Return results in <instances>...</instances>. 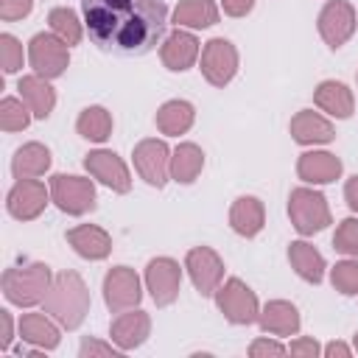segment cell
Listing matches in <instances>:
<instances>
[{
	"mask_svg": "<svg viewBox=\"0 0 358 358\" xmlns=\"http://www.w3.org/2000/svg\"><path fill=\"white\" fill-rule=\"evenodd\" d=\"M20 338L36 350H53L59 344V327L45 313H22L20 319Z\"/></svg>",
	"mask_w": 358,
	"mask_h": 358,
	"instance_id": "d4e9b609",
	"label": "cell"
},
{
	"mask_svg": "<svg viewBox=\"0 0 358 358\" xmlns=\"http://www.w3.org/2000/svg\"><path fill=\"white\" fill-rule=\"evenodd\" d=\"M179 285H182V268L173 257H154L145 266V288L151 294V299L165 308L171 302H176L179 296Z\"/></svg>",
	"mask_w": 358,
	"mask_h": 358,
	"instance_id": "8fae6325",
	"label": "cell"
},
{
	"mask_svg": "<svg viewBox=\"0 0 358 358\" xmlns=\"http://www.w3.org/2000/svg\"><path fill=\"white\" fill-rule=\"evenodd\" d=\"M45 313L59 322L64 330L81 327V322L90 313V291L78 271H59L48 288V296L42 299Z\"/></svg>",
	"mask_w": 358,
	"mask_h": 358,
	"instance_id": "7a4b0ae2",
	"label": "cell"
},
{
	"mask_svg": "<svg viewBox=\"0 0 358 358\" xmlns=\"http://www.w3.org/2000/svg\"><path fill=\"white\" fill-rule=\"evenodd\" d=\"M84 168L90 171V176H95L101 185H106L115 193H129L131 190V173L115 151H106V148L90 151L84 157Z\"/></svg>",
	"mask_w": 358,
	"mask_h": 358,
	"instance_id": "5bb4252c",
	"label": "cell"
},
{
	"mask_svg": "<svg viewBox=\"0 0 358 358\" xmlns=\"http://www.w3.org/2000/svg\"><path fill=\"white\" fill-rule=\"evenodd\" d=\"M67 243L87 260H103L112 252V238L106 229L95 227V224H78L73 229H67Z\"/></svg>",
	"mask_w": 358,
	"mask_h": 358,
	"instance_id": "d6986e66",
	"label": "cell"
},
{
	"mask_svg": "<svg viewBox=\"0 0 358 358\" xmlns=\"http://www.w3.org/2000/svg\"><path fill=\"white\" fill-rule=\"evenodd\" d=\"M50 168V151L48 145L42 143H25L14 151V159H11V173L17 179H34V176H42L45 171Z\"/></svg>",
	"mask_w": 358,
	"mask_h": 358,
	"instance_id": "484cf974",
	"label": "cell"
},
{
	"mask_svg": "<svg viewBox=\"0 0 358 358\" xmlns=\"http://www.w3.org/2000/svg\"><path fill=\"white\" fill-rule=\"evenodd\" d=\"M185 268L196 285V291L201 296H210L218 291L221 280H224V260L210 249V246H196L187 252L185 257Z\"/></svg>",
	"mask_w": 358,
	"mask_h": 358,
	"instance_id": "4fadbf2b",
	"label": "cell"
},
{
	"mask_svg": "<svg viewBox=\"0 0 358 358\" xmlns=\"http://www.w3.org/2000/svg\"><path fill=\"white\" fill-rule=\"evenodd\" d=\"M159 59L168 70L173 73H182V70H190L193 62L199 59V39L190 34V31H171L159 48Z\"/></svg>",
	"mask_w": 358,
	"mask_h": 358,
	"instance_id": "2e32d148",
	"label": "cell"
},
{
	"mask_svg": "<svg viewBox=\"0 0 358 358\" xmlns=\"http://www.w3.org/2000/svg\"><path fill=\"white\" fill-rule=\"evenodd\" d=\"M28 59L36 76L59 78L70 64V50L56 34H36L28 45Z\"/></svg>",
	"mask_w": 358,
	"mask_h": 358,
	"instance_id": "52a82bcc",
	"label": "cell"
},
{
	"mask_svg": "<svg viewBox=\"0 0 358 358\" xmlns=\"http://www.w3.org/2000/svg\"><path fill=\"white\" fill-rule=\"evenodd\" d=\"M50 282H53V277H50V268L45 263H28L20 268H6L3 294L8 302H14L20 308H31L48 296Z\"/></svg>",
	"mask_w": 358,
	"mask_h": 358,
	"instance_id": "3957f363",
	"label": "cell"
},
{
	"mask_svg": "<svg viewBox=\"0 0 358 358\" xmlns=\"http://www.w3.org/2000/svg\"><path fill=\"white\" fill-rule=\"evenodd\" d=\"M221 6H224V14L229 17H246L255 8V0H221Z\"/></svg>",
	"mask_w": 358,
	"mask_h": 358,
	"instance_id": "60d3db41",
	"label": "cell"
},
{
	"mask_svg": "<svg viewBox=\"0 0 358 358\" xmlns=\"http://www.w3.org/2000/svg\"><path fill=\"white\" fill-rule=\"evenodd\" d=\"M313 103L333 115V117H350L352 109H355V98H352V90L341 81H322L316 90H313Z\"/></svg>",
	"mask_w": 358,
	"mask_h": 358,
	"instance_id": "603a6c76",
	"label": "cell"
},
{
	"mask_svg": "<svg viewBox=\"0 0 358 358\" xmlns=\"http://www.w3.org/2000/svg\"><path fill=\"white\" fill-rule=\"evenodd\" d=\"M238 73V50L229 39H210L201 48V76L213 84V87H224L235 78Z\"/></svg>",
	"mask_w": 358,
	"mask_h": 358,
	"instance_id": "9c48e42d",
	"label": "cell"
},
{
	"mask_svg": "<svg viewBox=\"0 0 358 358\" xmlns=\"http://www.w3.org/2000/svg\"><path fill=\"white\" fill-rule=\"evenodd\" d=\"M0 64H3L6 73H17L22 67V45L11 34L0 36Z\"/></svg>",
	"mask_w": 358,
	"mask_h": 358,
	"instance_id": "d590c367",
	"label": "cell"
},
{
	"mask_svg": "<svg viewBox=\"0 0 358 358\" xmlns=\"http://www.w3.org/2000/svg\"><path fill=\"white\" fill-rule=\"evenodd\" d=\"M17 90H20L22 101L28 103V109H31L34 117L45 120V117L53 112V106H56V92H53V87L48 84V78H42V76H36V73H34V76H22L20 84H17Z\"/></svg>",
	"mask_w": 358,
	"mask_h": 358,
	"instance_id": "7402d4cb",
	"label": "cell"
},
{
	"mask_svg": "<svg viewBox=\"0 0 358 358\" xmlns=\"http://www.w3.org/2000/svg\"><path fill=\"white\" fill-rule=\"evenodd\" d=\"M50 199L67 215H84L95 210V185L84 176L56 173L50 176Z\"/></svg>",
	"mask_w": 358,
	"mask_h": 358,
	"instance_id": "8992f818",
	"label": "cell"
},
{
	"mask_svg": "<svg viewBox=\"0 0 358 358\" xmlns=\"http://www.w3.org/2000/svg\"><path fill=\"white\" fill-rule=\"evenodd\" d=\"M344 199L350 204L352 213H358V176H350L347 185H344Z\"/></svg>",
	"mask_w": 358,
	"mask_h": 358,
	"instance_id": "7bdbcfd3",
	"label": "cell"
},
{
	"mask_svg": "<svg viewBox=\"0 0 358 358\" xmlns=\"http://www.w3.org/2000/svg\"><path fill=\"white\" fill-rule=\"evenodd\" d=\"M260 327L263 333H274V336H294L299 330V310L285 302V299H271L263 310H260Z\"/></svg>",
	"mask_w": 358,
	"mask_h": 358,
	"instance_id": "cb8c5ba5",
	"label": "cell"
},
{
	"mask_svg": "<svg viewBox=\"0 0 358 358\" xmlns=\"http://www.w3.org/2000/svg\"><path fill=\"white\" fill-rule=\"evenodd\" d=\"M352 344H355V350H358V333H355V338H352Z\"/></svg>",
	"mask_w": 358,
	"mask_h": 358,
	"instance_id": "f6af8a7d",
	"label": "cell"
},
{
	"mask_svg": "<svg viewBox=\"0 0 358 358\" xmlns=\"http://www.w3.org/2000/svg\"><path fill=\"white\" fill-rule=\"evenodd\" d=\"M215 305L224 313V319L232 324H252L260 319V302L255 291L238 277H229L224 285H218Z\"/></svg>",
	"mask_w": 358,
	"mask_h": 358,
	"instance_id": "5b68a950",
	"label": "cell"
},
{
	"mask_svg": "<svg viewBox=\"0 0 358 358\" xmlns=\"http://www.w3.org/2000/svg\"><path fill=\"white\" fill-rule=\"evenodd\" d=\"M296 173L308 185H330L341 176V159L330 151H305L296 162Z\"/></svg>",
	"mask_w": 358,
	"mask_h": 358,
	"instance_id": "e0dca14e",
	"label": "cell"
},
{
	"mask_svg": "<svg viewBox=\"0 0 358 358\" xmlns=\"http://www.w3.org/2000/svg\"><path fill=\"white\" fill-rule=\"evenodd\" d=\"M266 224V210L263 201L257 196H241L235 199L232 210H229V227L243 235V238H255Z\"/></svg>",
	"mask_w": 358,
	"mask_h": 358,
	"instance_id": "44dd1931",
	"label": "cell"
},
{
	"mask_svg": "<svg viewBox=\"0 0 358 358\" xmlns=\"http://www.w3.org/2000/svg\"><path fill=\"white\" fill-rule=\"evenodd\" d=\"M288 218L299 235H313L322 232L330 224V207L327 199L319 190L310 187H296L288 196Z\"/></svg>",
	"mask_w": 358,
	"mask_h": 358,
	"instance_id": "277c9868",
	"label": "cell"
},
{
	"mask_svg": "<svg viewBox=\"0 0 358 358\" xmlns=\"http://www.w3.org/2000/svg\"><path fill=\"white\" fill-rule=\"evenodd\" d=\"M176 28H210L218 22V6L213 0H182L173 8Z\"/></svg>",
	"mask_w": 358,
	"mask_h": 358,
	"instance_id": "f546056e",
	"label": "cell"
},
{
	"mask_svg": "<svg viewBox=\"0 0 358 358\" xmlns=\"http://www.w3.org/2000/svg\"><path fill=\"white\" fill-rule=\"evenodd\" d=\"M143 296L140 277L129 266H115L103 277V302L112 313H123L129 308H137Z\"/></svg>",
	"mask_w": 358,
	"mask_h": 358,
	"instance_id": "ba28073f",
	"label": "cell"
},
{
	"mask_svg": "<svg viewBox=\"0 0 358 358\" xmlns=\"http://www.w3.org/2000/svg\"><path fill=\"white\" fill-rule=\"evenodd\" d=\"M291 355H305V358H316L319 355V344L313 338H296L291 347H288Z\"/></svg>",
	"mask_w": 358,
	"mask_h": 358,
	"instance_id": "ab89813d",
	"label": "cell"
},
{
	"mask_svg": "<svg viewBox=\"0 0 358 358\" xmlns=\"http://www.w3.org/2000/svg\"><path fill=\"white\" fill-rule=\"evenodd\" d=\"M31 123V109L25 101L3 98L0 101V126L3 131H22Z\"/></svg>",
	"mask_w": 358,
	"mask_h": 358,
	"instance_id": "d6a6232c",
	"label": "cell"
},
{
	"mask_svg": "<svg viewBox=\"0 0 358 358\" xmlns=\"http://www.w3.org/2000/svg\"><path fill=\"white\" fill-rule=\"evenodd\" d=\"M204 168V151L196 143H179L171 154V179L179 185L196 182V176Z\"/></svg>",
	"mask_w": 358,
	"mask_h": 358,
	"instance_id": "83f0119b",
	"label": "cell"
},
{
	"mask_svg": "<svg viewBox=\"0 0 358 358\" xmlns=\"http://www.w3.org/2000/svg\"><path fill=\"white\" fill-rule=\"evenodd\" d=\"M90 39L109 53L137 56L165 31V0H81Z\"/></svg>",
	"mask_w": 358,
	"mask_h": 358,
	"instance_id": "6da1fadb",
	"label": "cell"
},
{
	"mask_svg": "<svg viewBox=\"0 0 358 358\" xmlns=\"http://www.w3.org/2000/svg\"><path fill=\"white\" fill-rule=\"evenodd\" d=\"M123 350L120 347H112V344H103V341H95V338H84L81 341V358H92V355H120Z\"/></svg>",
	"mask_w": 358,
	"mask_h": 358,
	"instance_id": "74e56055",
	"label": "cell"
},
{
	"mask_svg": "<svg viewBox=\"0 0 358 358\" xmlns=\"http://www.w3.org/2000/svg\"><path fill=\"white\" fill-rule=\"evenodd\" d=\"M0 322H3L0 350H8V347H11V338H14V324H11V313H8V310H0Z\"/></svg>",
	"mask_w": 358,
	"mask_h": 358,
	"instance_id": "b9f144b4",
	"label": "cell"
},
{
	"mask_svg": "<svg viewBox=\"0 0 358 358\" xmlns=\"http://www.w3.org/2000/svg\"><path fill=\"white\" fill-rule=\"evenodd\" d=\"M48 22H50V34H56L67 48H70V45H78L81 36H84L81 22H78V17H76L73 8H64V6L53 8V11L48 14Z\"/></svg>",
	"mask_w": 358,
	"mask_h": 358,
	"instance_id": "1f68e13d",
	"label": "cell"
},
{
	"mask_svg": "<svg viewBox=\"0 0 358 358\" xmlns=\"http://www.w3.org/2000/svg\"><path fill=\"white\" fill-rule=\"evenodd\" d=\"M330 282L336 291H341L344 296H355L358 294V257L355 260H341L330 268Z\"/></svg>",
	"mask_w": 358,
	"mask_h": 358,
	"instance_id": "836d02e7",
	"label": "cell"
},
{
	"mask_svg": "<svg viewBox=\"0 0 358 358\" xmlns=\"http://www.w3.org/2000/svg\"><path fill=\"white\" fill-rule=\"evenodd\" d=\"M76 129L84 140H92V143H103L109 134H112V115L103 109V106H87L78 120H76Z\"/></svg>",
	"mask_w": 358,
	"mask_h": 358,
	"instance_id": "4dcf8cb0",
	"label": "cell"
},
{
	"mask_svg": "<svg viewBox=\"0 0 358 358\" xmlns=\"http://www.w3.org/2000/svg\"><path fill=\"white\" fill-rule=\"evenodd\" d=\"M193 120H196V109L187 101H168V103H162L157 109V117H154L157 129L162 134H168V137L185 134L193 126Z\"/></svg>",
	"mask_w": 358,
	"mask_h": 358,
	"instance_id": "4316f807",
	"label": "cell"
},
{
	"mask_svg": "<svg viewBox=\"0 0 358 358\" xmlns=\"http://www.w3.org/2000/svg\"><path fill=\"white\" fill-rule=\"evenodd\" d=\"M355 25H358L355 8L347 0H327L324 8L319 11V34L333 50L341 48L355 34Z\"/></svg>",
	"mask_w": 358,
	"mask_h": 358,
	"instance_id": "30bf717a",
	"label": "cell"
},
{
	"mask_svg": "<svg viewBox=\"0 0 358 358\" xmlns=\"http://www.w3.org/2000/svg\"><path fill=\"white\" fill-rule=\"evenodd\" d=\"M50 199V187H45L39 179H17V185L8 190L6 207L17 221L36 218Z\"/></svg>",
	"mask_w": 358,
	"mask_h": 358,
	"instance_id": "9a60e30c",
	"label": "cell"
},
{
	"mask_svg": "<svg viewBox=\"0 0 358 358\" xmlns=\"http://www.w3.org/2000/svg\"><path fill=\"white\" fill-rule=\"evenodd\" d=\"M288 260H291V268L308 280V282H322L324 277V257L316 252V246H310L308 241H294L288 246Z\"/></svg>",
	"mask_w": 358,
	"mask_h": 358,
	"instance_id": "f1b7e54d",
	"label": "cell"
},
{
	"mask_svg": "<svg viewBox=\"0 0 358 358\" xmlns=\"http://www.w3.org/2000/svg\"><path fill=\"white\" fill-rule=\"evenodd\" d=\"M285 352H288V347H282V344H277V341H268V338H257V341H252V347H249V355H252V358L285 355Z\"/></svg>",
	"mask_w": 358,
	"mask_h": 358,
	"instance_id": "f35d334b",
	"label": "cell"
},
{
	"mask_svg": "<svg viewBox=\"0 0 358 358\" xmlns=\"http://www.w3.org/2000/svg\"><path fill=\"white\" fill-rule=\"evenodd\" d=\"M148 333H151V319H148V313H145V310H134V308H129L126 313H120V316L112 322V327H109V336H112V341H115L120 350H134V347H140V344L148 338Z\"/></svg>",
	"mask_w": 358,
	"mask_h": 358,
	"instance_id": "ac0fdd59",
	"label": "cell"
},
{
	"mask_svg": "<svg viewBox=\"0 0 358 358\" xmlns=\"http://www.w3.org/2000/svg\"><path fill=\"white\" fill-rule=\"evenodd\" d=\"M324 355H327V358H336V355H338V358H350L352 350H350L347 344H341V341H330V344L324 347Z\"/></svg>",
	"mask_w": 358,
	"mask_h": 358,
	"instance_id": "ee69618b",
	"label": "cell"
},
{
	"mask_svg": "<svg viewBox=\"0 0 358 358\" xmlns=\"http://www.w3.org/2000/svg\"><path fill=\"white\" fill-rule=\"evenodd\" d=\"M291 137L302 145H319V143H330L336 137V129L327 117H322L319 112L302 109L291 117Z\"/></svg>",
	"mask_w": 358,
	"mask_h": 358,
	"instance_id": "ffe728a7",
	"label": "cell"
},
{
	"mask_svg": "<svg viewBox=\"0 0 358 358\" xmlns=\"http://www.w3.org/2000/svg\"><path fill=\"white\" fill-rule=\"evenodd\" d=\"M333 246L341 255L358 257V218H344L333 235Z\"/></svg>",
	"mask_w": 358,
	"mask_h": 358,
	"instance_id": "e575fe53",
	"label": "cell"
},
{
	"mask_svg": "<svg viewBox=\"0 0 358 358\" xmlns=\"http://www.w3.org/2000/svg\"><path fill=\"white\" fill-rule=\"evenodd\" d=\"M134 168L137 173L151 185V187H162L171 176V151L162 140H140L134 145Z\"/></svg>",
	"mask_w": 358,
	"mask_h": 358,
	"instance_id": "7c38bea8",
	"label": "cell"
},
{
	"mask_svg": "<svg viewBox=\"0 0 358 358\" xmlns=\"http://www.w3.org/2000/svg\"><path fill=\"white\" fill-rule=\"evenodd\" d=\"M31 6H34V0H0V17L6 22L22 20L31 14Z\"/></svg>",
	"mask_w": 358,
	"mask_h": 358,
	"instance_id": "8d00e7d4",
	"label": "cell"
}]
</instances>
